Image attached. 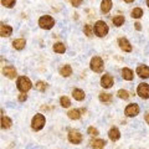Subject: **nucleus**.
<instances>
[{
  "label": "nucleus",
  "mask_w": 149,
  "mask_h": 149,
  "mask_svg": "<svg viewBox=\"0 0 149 149\" xmlns=\"http://www.w3.org/2000/svg\"><path fill=\"white\" fill-rule=\"evenodd\" d=\"M45 123H46V119L44 117V114L37 113V114L34 116V118H32V120H31V127L34 130H40V129L44 128Z\"/></svg>",
  "instance_id": "obj_1"
},
{
  "label": "nucleus",
  "mask_w": 149,
  "mask_h": 149,
  "mask_svg": "<svg viewBox=\"0 0 149 149\" xmlns=\"http://www.w3.org/2000/svg\"><path fill=\"white\" fill-rule=\"evenodd\" d=\"M93 30H95V34L98 36V37H103L107 35V32H108V26L104 21L102 20H98L95 24V27H93Z\"/></svg>",
  "instance_id": "obj_2"
},
{
  "label": "nucleus",
  "mask_w": 149,
  "mask_h": 149,
  "mask_svg": "<svg viewBox=\"0 0 149 149\" xmlns=\"http://www.w3.org/2000/svg\"><path fill=\"white\" fill-rule=\"evenodd\" d=\"M16 85H17V88L20 90L22 93H26L27 91L31 88V81L29 80L27 77L25 76H20L17 78V82H16Z\"/></svg>",
  "instance_id": "obj_3"
},
{
  "label": "nucleus",
  "mask_w": 149,
  "mask_h": 149,
  "mask_svg": "<svg viewBox=\"0 0 149 149\" xmlns=\"http://www.w3.org/2000/svg\"><path fill=\"white\" fill-rule=\"evenodd\" d=\"M54 25H55V20L49 15H44V16H41L39 19V26L41 27V29L50 30V29L54 27Z\"/></svg>",
  "instance_id": "obj_4"
},
{
  "label": "nucleus",
  "mask_w": 149,
  "mask_h": 149,
  "mask_svg": "<svg viewBox=\"0 0 149 149\" xmlns=\"http://www.w3.org/2000/svg\"><path fill=\"white\" fill-rule=\"evenodd\" d=\"M103 61H102V58L98 57V56H95V57L91 58V63H90V67L93 72H97L100 73L103 71Z\"/></svg>",
  "instance_id": "obj_5"
},
{
  "label": "nucleus",
  "mask_w": 149,
  "mask_h": 149,
  "mask_svg": "<svg viewBox=\"0 0 149 149\" xmlns=\"http://www.w3.org/2000/svg\"><path fill=\"white\" fill-rule=\"evenodd\" d=\"M68 141L72 144H80L82 142V134L76 129H71L68 132Z\"/></svg>",
  "instance_id": "obj_6"
},
{
  "label": "nucleus",
  "mask_w": 149,
  "mask_h": 149,
  "mask_svg": "<svg viewBox=\"0 0 149 149\" xmlns=\"http://www.w3.org/2000/svg\"><path fill=\"white\" fill-rule=\"evenodd\" d=\"M137 93L143 100L149 98V85H147V83H141L137 88Z\"/></svg>",
  "instance_id": "obj_7"
},
{
  "label": "nucleus",
  "mask_w": 149,
  "mask_h": 149,
  "mask_svg": "<svg viewBox=\"0 0 149 149\" xmlns=\"http://www.w3.org/2000/svg\"><path fill=\"white\" fill-rule=\"evenodd\" d=\"M139 111H141V108H139V106L136 104V103H132V104H128L127 107H125V111L124 113L128 116V117H134V116L139 114Z\"/></svg>",
  "instance_id": "obj_8"
},
{
  "label": "nucleus",
  "mask_w": 149,
  "mask_h": 149,
  "mask_svg": "<svg viewBox=\"0 0 149 149\" xmlns=\"http://www.w3.org/2000/svg\"><path fill=\"white\" fill-rule=\"evenodd\" d=\"M118 45H119L120 50H123L124 52H130V51H132V45H130L129 41L127 39H124V37H119Z\"/></svg>",
  "instance_id": "obj_9"
},
{
  "label": "nucleus",
  "mask_w": 149,
  "mask_h": 149,
  "mask_svg": "<svg viewBox=\"0 0 149 149\" xmlns=\"http://www.w3.org/2000/svg\"><path fill=\"white\" fill-rule=\"evenodd\" d=\"M112 85H113V77L108 73H104L101 78V86L104 88H111Z\"/></svg>",
  "instance_id": "obj_10"
},
{
  "label": "nucleus",
  "mask_w": 149,
  "mask_h": 149,
  "mask_svg": "<svg viewBox=\"0 0 149 149\" xmlns=\"http://www.w3.org/2000/svg\"><path fill=\"white\" fill-rule=\"evenodd\" d=\"M137 74L142 78H148L149 77V67L146 65H141L137 67Z\"/></svg>",
  "instance_id": "obj_11"
},
{
  "label": "nucleus",
  "mask_w": 149,
  "mask_h": 149,
  "mask_svg": "<svg viewBox=\"0 0 149 149\" xmlns=\"http://www.w3.org/2000/svg\"><path fill=\"white\" fill-rule=\"evenodd\" d=\"M13 34V27L5 25V24H0V36L1 37H8Z\"/></svg>",
  "instance_id": "obj_12"
},
{
  "label": "nucleus",
  "mask_w": 149,
  "mask_h": 149,
  "mask_svg": "<svg viewBox=\"0 0 149 149\" xmlns=\"http://www.w3.org/2000/svg\"><path fill=\"white\" fill-rule=\"evenodd\" d=\"M3 74L9 78H15L16 77V70L13 66H5L3 68Z\"/></svg>",
  "instance_id": "obj_13"
},
{
  "label": "nucleus",
  "mask_w": 149,
  "mask_h": 149,
  "mask_svg": "<svg viewBox=\"0 0 149 149\" xmlns=\"http://www.w3.org/2000/svg\"><path fill=\"white\" fill-rule=\"evenodd\" d=\"M108 137H109L111 141H113V142L118 141L119 137H120V133H119L118 128H116V127L111 128V129H109V132H108Z\"/></svg>",
  "instance_id": "obj_14"
},
{
  "label": "nucleus",
  "mask_w": 149,
  "mask_h": 149,
  "mask_svg": "<svg viewBox=\"0 0 149 149\" xmlns=\"http://www.w3.org/2000/svg\"><path fill=\"white\" fill-rule=\"evenodd\" d=\"M122 77L124 78V80H127V81H132L133 80V77H134V74H133V71L130 68L128 67H124L122 68Z\"/></svg>",
  "instance_id": "obj_15"
},
{
  "label": "nucleus",
  "mask_w": 149,
  "mask_h": 149,
  "mask_svg": "<svg viewBox=\"0 0 149 149\" xmlns=\"http://www.w3.org/2000/svg\"><path fill=\"white\" fill-rule=\"evenodd\" d=\"M111 9H112V0H102V3H101V11L107 14V13L111 11Z\"/></svg>",
  "instance_id": "obj_16"
},
{
  "label": "nucleus",
  "mask_w": 149,
  "mask_h": 149,
  "mask_svg": "<svg viewBox=\"0 0 149 149\" xmlns=\"http://www.w3.org/2000/svg\"><path fill=\"white\" fill-rule=\"evenodd\" d=\"M72 96L76 101L85 100V92H83L82 90H80V88H74V90L72 91Z\"/></svg>",
  "instance_id": "obj_17"
},
{
  "label": "nucleus",
  "mask_w": 149,
  "mask_h": 149,
  "mask_svg": "<svg viewBox=\"0 0 149 149\" xmlns=\"http://www.w3.org/2000/svg\"><path fill=\"white\" fill-rule=\"evenodd\" d=\"M91 146L93 149H102L106 146V141H103V139H95V141H91Z\"/></svg>",
  "instance_id": "obj_18"
},
{
  "label": "nucleus",
  "mask_w": 149,
  "mask_h": 149,
  "mask_svg": "<svg viewBox=\"0 0 149 149\" xmlns=\"http://www.w3.org/2000/svg\"><path fill=\"white\" fill-rule=\"evenodd\" d=\"M25 45H26V41L24 39H16L13 41V46H14V49H16V50H22L25 47Z\"/></svg>",
  "instance_id": "obj_19"
},
{
  "label": "nucleus",
  "mask_w": 149,
  "mask_h": 149,
  "mask_svg": "<svg viewBox=\"0 0 149 149\" xmlns=\"http://www.w3.org/2000/svg\"><path fill=\"white\" fill-rule=\"evenodd\" d=\"M72 73V68L70 65H65V66H62L61 68H60V74L63 77H68L70 74Z\"/></svg>",
  "instance_id": "obj_20"
},
{
  "label": "nucleus",
  "mask_w": 149,
  "mask_h": 149,
  "mask_svg": "<svg viewBox=\"0 0 149 149\" xmlns=\"http://www.w3.org/2000/svg\"><path fill=\"white\" fill-rule=\"evenodd\" d=\"M54 51L55 52H57V54H63L65 51H66V46H65L62 42H56L54 45Z\"/></svg>",
  "instance_id": "obj_21"
},
{
  "label": "nucleus",
  "mask_w": 149,
  "mask_h": 149,
  "mask_svg": "<svg viewBox=\"0 0 149 149\" xmlns=\"http://www.w3.org/2000/svg\"><path fill=\"white\" fill-rule=\"evenodd\" d=\"M68 116V118L70 119H78L81 117V111H78V109H71L67 113Z\"/></svg>",
  "instance_id": "obj_22"
},
{
  "label": "nucleus",
  "mask_w": 149,
  "mask_h": 149,
  "mask_svg": "<svg viewBox=\"0 0 149 149\" xmlns=\"http://www.w3.org/2000/svg\"><path fill=\"white\" fill-rule=\"evenodd\" d=\"M100 101L104 102V103H109L112 102V95L111 93H100Z\"/></svg>",
  "instance_id": "obj_23"
},
{
  "label": "nucleus",
  "mask_w": 149,
  "mask_h": 149,
  "mask_svg": "<svg viewBox=\"0 0 149 149\" xmlns=\"http://www.w3.org/2000/svg\"><path fill=\"white\" fill-rule=\"evenodd\" d=\"M11 123H13V122H11V119H10V118L5 117V116H3V117H1V128H4V129L10 128Z\"/></svg>",
  "instance_id": "obj_24"
},
{
  "label": "nucleus",
  "mask_w": 149,
  "mask_h": 149,
  "mask_svg": "<svg viewBox=\"0 0 149 149\" xmlns=\"http://www.w3.org/2000/svg\"><path fill=\"white\" fill-rule=\"evenodd\" d=\"M112 22H113V24H114L116 26H120V25H123V24H124V16L118 15V16L112 17Z\"/></svg>",
  "instance_id": "obj_25"
},
{
  "label": "nucleus",
  "mask_w": 149,
  "mask_h": 149,
  "mask_svg": "<svg viewBox=\"0 0 149 149\" xmlns=\"http://www.w3.org/2000/svg\"><path fill=\"white\" fill-rule=\"evenodd\" d=\"M130 14H132V17L139 19V17H142V15H143V10H142L141 8H134Z\"/></svg>",
  "instance_id": "obj_26"
},
{
  "label": "nucleus",
  "mask_w": 149,
  "mask_h": 149,
  "mask_svg": "<svg viewBox=\"0 0 149 149\" xmlns=\"http://www.w3.org/2000/svg\"><path fill=\"white\" fill-rule=\"evenodd\" d=\"M60 103H61V106H62V107H65V108H67V107L71 106V101H70L68 97L62 96L61 98H60Z\"/></svg>",
  "instance_id": "obj_27"
},
{
  "label": "nucleus",
  "mask_w": 149,
  "mask_h": 149,
  "mask_svg": "<svg viewBox=\"0 0 149 149\" xmlns=\"http://www.w3.org/2000/svg\"><path fill=\"white\" fill-rule=\"evenodd\" d=\"M35 88H36L37 91L45 92V90H46V88H47V86H46V83H45V82H42V81H39V82H36Z\"/></svg>",
  "instance_id": "obj_28"
},
{
  "label": "nucleus",
  "mask_w": 149,
  "mask_h": 149,
  "mask_svg": "<svg viewBox=\"0 0 149 149\" xmlns=\"http://www.w3.org/2000/svg\"><path fill=\"white\" fill-rule=\"evenodd\" d=\"M117 95H118L119 98H122V100H128L129 98V92L125 91V90H119L117 92Z\"/></svg>",
  "instance_id": "obj_29"
},
{
  "label": "nucleus",
  "mask_w": 149,
  "mask_h": 149,
  "mask_svg": "<svg viewBox=\"0 0 149 149\" xmlns=\"http://www.w3.org/2000/svg\"><path fill=\"white\" fill-rule=\"evenodd\" d=\"M15 3H16V0H1L3 6H5V8H13L15 5Z\"/></svg>",
  "instance_id": "obj_30"
},
{
  "label": "nucleus",
  "mask_w": 149,
  "mask_h": 149,
  "mask_svg": "<svg viewBox=\"0 0 149 149\" xmlns=\"http://www.w3.org/2000/svg\"><path fill=\"white\" fill-rule=\"evenodd\" d=\"M83 31H85V35H87L88 37H91L93 35V30H92V26L90 24H86L85 25V29H83Z\"/></svg>",
  "instance_id": "obj_31"
},
{
  "label": "nucleus",
  "mask_w": 149,
  "mask_h": 149,
  "mask_svg": "<svg viewBox=\"0 0 149 149\" xmlns=\"http://www.w3.org/2000/svg\"><path fill=\"white\" fill-rule=\"evenodd\" d=\"M87 133L90 134V136H92V137H96V136H98V130H97L95 127H90L87 129Z\"/></svg>",
  "instance_id": "obj_32"
},
{
  "label": "nucleus",
  "mask_w": 149,
  "mask_h": 149,
  "mask_svg": "<svg viewBox=\"0 0 149 149\" xmlns=\"http://www.w3.org/2000/svg\"><path fill=\"white\" fill-rule=\"evenodd\" d=\"M83 0H71V4L74 6V8H77V6H80L81 4H82Z\"/></svg>",
  "instance_id": "obj_33"
},
{
  "label": "nucleus",
  "mask_w": 149,
  "mask_h": 149,
  "mask_svg": "<svg viewBox=\"0 0 149 149\" xmlns=\"http://www.w3.org/2000/svg\"><path fill=\"white\" fill-rule=\"evenodd\" d=\"M26 98H27V96H26V95H20V96H19V101H20V102L26 101Z\"/></svg>",
  "instance_id": "obj_34"
},
{
  "label": "nucleus",
  "mask_w": 149,
  "mask_h": 149,
  "mask_svg": "<svg viewBox=\"0 0 149 149\" xmlns=\"http://www.w3.org/2000/svg\"><path fill=\"white\" fill-rule=\"evenodd\" d=\"M134 25H136V29H137V30H141V29H142V27H141V24H139V22H136Z\"/></svg>",
  "instance_id": "obj_35"
},
{
  "label": "nucleus",
  "mask_w": 149,
  "mask_h": 149,
  "mask_svg": "<svg viewBox=\"0 0 149 149\" xmlns=\"http://www.w3.org/2000/svg\"><path fill=\"white\" fill-rule=\"evenodd\" d=\"M146 122L149 124V113H147V116H146Z\"/></svg>",
  "instance_id": "obj_36"
},
{
  "label": "nucleus",
  "mask_w": 149,
  "mask_h": 149,
  "mask_svg": "<svg viewBox=\"0 0 149 149\" xmlns=\"http://www.w3.org/2000/svg\"><path fill=\"white\" fill-rule=\"evenodd\" d=\"M123 1H125V3H133L134 0H123Z\"/></svg>",
  "instance_id": "obj_37"
},
{
  "label": "nucleus",
  "mask_w": 149,
  "mask_h": 149,
  "mask_svg": "<svg viewBox=\"0 0 149 149\" xmlns=\"http://www.w3.org/2000/svg\"><path fill=\"white\" fill-rule=\"evenodd\" d=\"M147 5H148V8H149V0H147Z\"/></svg>",
  "instance_id": "obj_38"
}]
</instances>
